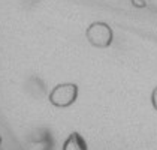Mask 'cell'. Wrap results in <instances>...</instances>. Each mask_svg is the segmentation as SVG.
<instances>
[{"instance_id": "6da1fadb", "label": "cell", "mask_w": 157, "mask_h": 150, "mask_svg": "<svg viewBox=\"0 0 157 150\" xmlns=\"http://www.w3.org/2000/svg\"><path fill=\"white\" fill-rule=\"evenodd\" d=\"M76 96H78V87L75 84L66 83V84H59L52 89V92L49 93V101L52 105L64 108L72 105Z\"/></svg>"}, {"instance_id": "7a4b0ae2", "label": "cell", "mask_w": 157, "mask_h": 150, "mask_svg": "<svg viewBox=\"0 0 157 150\" xmlns=\"http://www.w3.org/2000/svg\"><path fill=\"white\" fill-rule=\"evenodd\" d=\"M61 150H87V143L79 134L73 132L66 138V141L63 143V149Z\"/></svg>"}, {"instance_id": "3957f363", "label": "cell", "mask_w": 157, "mask_h": 150, "mask_svg": "<svg viewBox=\"0 0 157 150\" xmlns=\"http://www.w3.org/2000/svg\"><path fill=\"white\" fill-rule=\"evenodd\" d=\"M153 104H154V107L157 105V89L154 90V93H153Z\"/></svg>"}]
</instances>
